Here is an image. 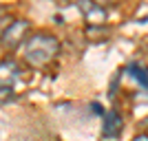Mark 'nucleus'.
<instances>
[{
	"instance_id": "obj_7",
	"label": "nucleus",
	"mask_w": 148,
	"mask_h": 141,
	"mask_svg": "<svg viewBox=\"0 0 148 141\" xmlns=\"http://www.w3.org/2000/svg\"><path fill=\"white\" fill-rule=\"evenodd\" d=\"M93 2H97L99 7H108V5H115L117 0H93Z\"/></svg>"
},
{
	"instance_id": "obj_1",
	"label": "nucleus",
	"mask_w": 148,
	"mask_h": 141,
	"mask_svg": "<svg viewBox=\"0 0 148 141\" xmlns=\"http://www.w3.org/2000/svg\"><path fill=\"white\" fill-rule=\"evenodd\" d=\"M60 40L51 33H36L22 46V57L31 68H44L58 57Z\"/></svg>"
},
{
	"instance_id": "obj_9",
	"label": "nucleus",
	"mask_w": 148,
	"mask_h": 141,
	"mask_svg": "<svg viewBox=\"0 0 148 141\" xmlns=\"http://www.w3.org/2000/svg\"><path fill=\"white\" fill-rule=\"evenodd\" d=\"M0 18H2V7H0Z\"/></svg>"
},
{
	"instance_id": "obj_8",
	"label": "nucleus",
	"mask_w": 148,
	"mask_h": 141,
	"mask_svg": "<svg viewBox=\"0 0 148 141\" xmlns=\"http://www.w3.org/2000/svg\"><path fill=\"white\" fill-rule=\"evenodd\" d=\"M133 141H148V135H137Z\"/></svg>"
},
{
	"instance_id": "obj_4",
	"label": "nucleus",
	"mask_w": 148,
	"mask_h": 141,
	"mask_svg": "<svg viewBox=\"0 0 148 141\" xmlns=\"http://www.w3.org/2000/svg\"><path fill=\"white\" fill-rule=\"evenodd\" d=\"M124 132V119L117 110L104 112V123H102V135L104 139H117Z\"/></svg>"
},
{
	"instance_id": "obj_5",
	"label": "nucleus",
	"mask_w": 148,
	"mask_h": 141,
	"mask_svg": "<svg viewBox=\"0 0 148 141\" xmlns=\"http://www.w3.org/2000/svg\"><path fill=\"white\" fill-rule=\"evenodd\" d=\"M80 11L84 13V18H86L88 25H95V27H102L106 22V11L104 7H99L97 2H93V0H80Z\"/></svg>"
},
{
	"instance_id": "obj_2",
	"label": "nucleus",
	"mask_w": 148,
	"mask_h": 141,
	"mask_svg": "<svg viewBox=\"0 0 148 141\" xmlns=\"http://www.w3.org/2000/svg\"><path fill=\"white\" fill-rule=\"evenodd\" d=\"M22 71L13 60H2L0 62V99H7L18 86Z\"/></svg>"
},
{
	"instance_id": "obj_3",
	"label": "nucleus",
	"mask_w": 148,
	"mask_h": 141,
	"mask_svg": "<svg viewBox=\"0 0 148 141\" xmlns=\"http://www.w3.org/2000/svg\"><path fill=\"white\" fill-rule=\"evenodd\" d=\"M27 31H29L27 20H11L0 33V44L5 49H16V46L27 42Z\"/></svg>"
},
{
	"instance_id": "obj_6",
	"label": "nucleus",
	"mask_w": 148,
	"mask_h": 141,
	"mask_svg": "<svg viewBox=\"0 0 148 141\" xmlns=\"http://www.w3.org/2000/svg\"><path fill=\"white\" fill-rule=\"evenodd\" d=\"M128 73L130 77L135 82H139V84L144 86V91H148V73L144 71V66H139V64H133V66L128 68Z\"/></svg>"
}]
</instances>
